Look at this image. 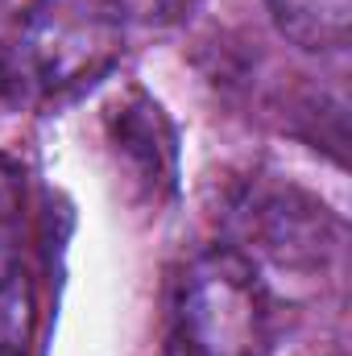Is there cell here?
I'll return each instance as SVG.
<instances>
[{"label":"cell","mask_w":352,"mask_h":356,"mask_svg":"<svg viewBox=\"0 0 352 356\" xmlns=\"http://www.w3.org/2000/svg\"><path fill=\"white\" fill-rule=\"evenodd\" d=\"M0 356H17V353H4V348H0Z\"/></svg>","instance_id":"cell-8"},{"label":"cell","mask_w":352,"mask_h":356,"mask_svg":"<svg viewBox=\"0 0 352 356\" xmlns=\"http://www.w3.org/2000/svg\"><path fill=\"white\" fill-rule=\"evenodd\" d=\"M120 58V17L108 0H29L17 21V71L46 95L99 83Z\"/></svg>","instance_id":"cell-2"},{"label":"cell","mask_w":352,"mask_h":356,"mask_svg":"<svg viewBox=\"0 0 352 356\" xmlns=\"http://www.w3.org/2000/svg\"><path fill=\"white\" fill-rule=\"evenodd\" d=\"M25 277V178L0 154V302Z\"/></svg>","instance_id":"cell-6"},{"label":"cell","mask_w":352,"mask_h":356,"mask_svg":"<svg viewBox=\"0 0 352 356\" xmlns=\"http://www.w3.org/2000/svg\"><path fill=\"white\" fill-rule=\"evenodd\" d=\"M108 4L120 17V25L133 21V25H145V29H166V25L186 21L199 0H108Z\"/></svg>","instance_id":"cell-7"},{"label":"cell","mask_w":352,"mask_h":356,"mask_svg":"<svg viewBox=\"0 0 352 356\" xmlns=\"http://www.w3.org/2000/svg\"><path fill=\"white\" fill-rule=\"evenodd\" d=\"M278 33L311 54H336L349 46L352 0H265Z\"/></svg>","instance_id":"cell-5"},{"label":"cell","mask_w":352,"mask_h":356,"mask_svg":"<svg viewBox=\"0 0 352 356\" xmlns=\"http://www.w3.org/2000/svg\"><path fill=\"white\" fill-rule=\"evenodd\" d=\"M112 133L150 191L175 182V133L154 99H145L141 91H129L112 108Z\"/></svg>","instance_id":"cell-4"},{"label":"cell","mask_w":352,"mask_h":356,"mask_svg":"<svg viewBox=\"0 0 352 356\" xmlns=\"http://www.w3.org/2000/svg\"><path fill=\"white\" fill-rule=\"evenodd\" d=\"M249 232L278 266H319L332 249L336 224L328 211L298 191H269L249 207Z\"/></svg>","instance_id":"cell-3"},{"label":"cell","mask_w":352,"mask_h":356,"mask_svg":"<svg viewBox=\"0 0 352 356\" xmlns=\"http://www.w3.org/2000/svg\"><path fill=\"white\" fill-rule=\"evenodd\" d=\"M178 336L186 356H269V294L245 253L211 249L186 269Z\"/></svg>","instance_id":"cell-1"}]
</instances>
